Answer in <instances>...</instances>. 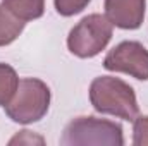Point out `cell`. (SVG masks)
Wrapping results in <instances>:
<instances>
[{
    "label": "cell",
    "mask_w": 148,
    "mask_h": 146,
    "mask_svg": "<svg viewBox=\"0 0 148 146\" xmlns=\"http://www.w3.org/2000/svg\"><path fill=\"white\" fill-rule=\"evenodd\" d=\"M90 103L98 113L114 115L129 122H133L140 115V107L133 86L114 76H100L91 81Z\"/></svg>",
    "instance_id": "1"
},
{
    "label": "cell",
    "mask_w": 148,
    "mask_h": 146,
    "mask_svg": "<svg viewBox=\"0 0 148 146\" xmlns=\"http://www.w3.org/2000/svg\"><path fill=\"white\" fill-rule=\"evenodd\" d=\"M52 93L47 83L36 77H24L19 81L16 95L3 107L7 117L16 124H33L41 120L50 107Z\"/></svg>",
    "instance_id": "2"
},
{
    "label": "cell",
    "mask_w": 148,
    "mask_h": 146,
    "mask_svg": "<svg viewBox=\"0 0 148 146\" xmlns=\"http://www.w3.org/2000/svg\"><path fill=\"white\" fill-rule=\"evenodd\" d=\"M60 145L64 146H122L124 134L122 127L117 122L109 119H98L93 115L76 117L73 119L60 138Z\"/></svg>",
    "instance_id": "3"
},
{
    "label": "cell",
    "mask_w": 148,
    "mask_h": 146,
    "mask_svg": "<svg viewBox=\"0 0 148 146\" xmlns=\"http://www.w3.org/2000/svg\"><path fill=\"white\" fill-rule=\"evenodd\" d=\"M112 33L114 26L105 14H88L69 31L67 48L79 59H93L107 48Z\"/></svg>",
    "instance_id": "4"
},
{
    "label": "cell",
    "mask_w": 148,
    "mask_h": 146,
    "mask_svg": "<svg viewBox=\"0 0 148 146\" xmlns=\"http://www.w3.org/2000/svg\"><path fill=\"white\" fill-rule=\"evenodd\" d=\"M103 67L110 72H122L140 81H148L147 46L134 40L121 41L105 55Z\"/></svg>",
    "instance_id": "5"
},
{
    "label": "cell",
    "mask_w": 148,
    "mask_h": 146,
    "mask_svg": "<svg viewBox=\"0 0 148 146\" xmlns=\"http://www.w3.org/2000/svg\"><path fill=\"white\" fill-rule=\"evenodd\" d=\"M103 7L112 26L131 31L143 24L147 0H105Z\"/></svg>",
    "instance_id": "6"
},
{
    "label": "cell",
    "mask_w": 148,
    "mask_h": 146,
    "mask_svg": "<svg viewBox=\"0 0 148 146\" xmlns=\"http://www.w3.org/2000/svg\"><path fill=\"white\" fill-rule=\"evenodd\" d=\"M26 21L16 16L10 9L0 3V46H7L16 41L24 31Z\"/></svg>",
    "instance_id": "7"
},
{
    "label": "cell",
    "mask_w": 148,
    "mask_h": 146,
    "mask_svg": "<svg viewBox=\"0 0 148 146\" xmlns=\"http://www.w3.org/2000/svg\"><path fill=\"white\" fill-rule=\"evenodd\" d=\"M2 3L24 21L40 19L45 12V0H2Z\"/></svg>",
    "instance_id": "8"
},
{
    "label": "cell",
    "mask_w": 148,
    "mask_h": 146,
    "mask_svg": "<svg viewBox=\"0 0 148 146\" xmlns=\"http://www.w3.org/2000/svg\"><path fill=\"white\" fill-rule=\"evenodd\" d=\"M19 86V76L16 69L9 64L0 62V107H5Z\"/></svg>",
    "instance_id": "9"
},
{
    "label": "cell",
    "mask_w": 148,
    "mask_h": 146,
    "mask_svg": "<svg viewBox=\"0 0 148 146\" xmlns=\"http://www.w3.org/2000/svg\"><path fill=\"white\" fill-rule=\"evenodd\" d=\"M90 2L91 0H53V5H55V10L60 16L71 17V16L83 12L90 5Z\"/></svg>",
    "instance_id": "10"
},
{
    "label": "cell",
    "mask_w": 148,
    "mask_h": 146,
    "mask_svg": "<svg viewBox=\"0 0 148 146\" xmlns=\"http://www.w3.org/2000/svg\"><path fill=\"white\" fill-rule=\"evenodd\" d=\"M133 145L148 146V115H138L133 120Z\"/></svg>",
    "instance_id": "11"
}]
</instances>
